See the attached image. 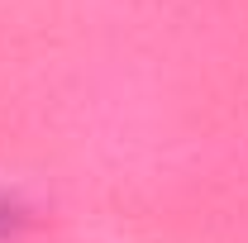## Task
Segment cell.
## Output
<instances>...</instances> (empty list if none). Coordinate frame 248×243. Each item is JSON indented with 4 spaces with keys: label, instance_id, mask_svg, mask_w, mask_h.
Instances as JSON below:
<instances>
[{
    "label": "cell",
    "instance_id": "6da1fadb",
    "mask_svg": "<svg viewBox=\"0 0 248 243\" xmlns=\"http://www.w3.org/2000/svg\"><path fill=\"white\" fill-rule=\"evenodd\" d=\"M10 224H15V210H5V205H0V234H5Z\"/></svg>",
    "mask_w": 248,
    "mask_h": 243
}]
</instances>
